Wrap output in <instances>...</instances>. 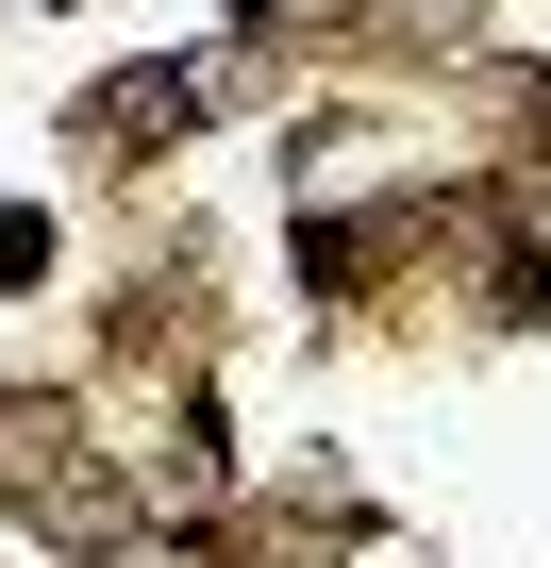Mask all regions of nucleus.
Masks as SVG:
<instances>
[{
    "instance_id": "nucleus-1",
    "label": "nucleus",
    "mask_w": 551,
    "mask_h": 568,
    "mask_svg": "<svg viewBox=\"0 0 551 568\" xmlns=\"http://www.w3.org/2000/svg\"><path fill=\"white\" fill-rule=\"evenodd\" d=\"M101 568H217V551H184V535H101Z\"/></svg>"
}]
</instances>
